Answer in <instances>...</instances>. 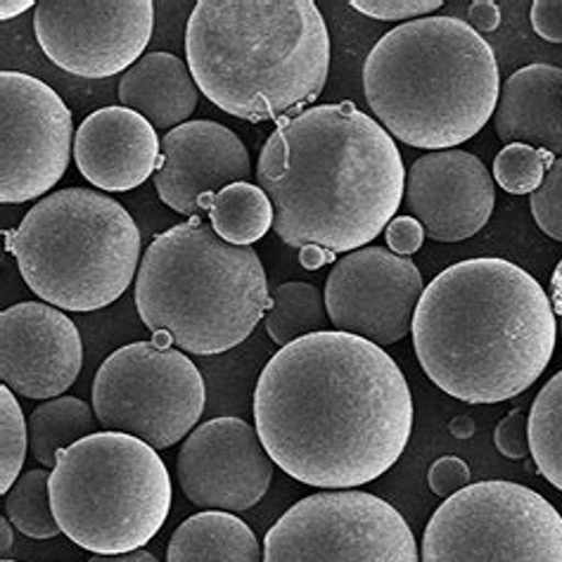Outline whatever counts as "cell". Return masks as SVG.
Masks as SVG:
<instances>
[{"instance_id": "7a4b0ae2", "label": "cell", "mask_w": 562, "mask_h": 562, "mask_svg": "<svg viewBox=\"0 0 562 562\" xmlns=\"http://www.w3.org/2000/svg\"><path fill=\"white\" fill-rule=\"evenodd\" d=\"M257 183L285 245L349 255L392 224L406 169L390 133L353 102H339L280 122L261 147Z\"/></svg>"}, {"instance_id": "e0dca14e", "label": "cell", "mask_w": 562, "mask_h": 562, "mask_svg": "<svg viewBox=\"0 0 562 562\" xmlns=\"http://www.w3.org/2000/svg\"><path fill=\"white\" fill-rule=\"evenodd\" d=\"M404 200L430 240L463 243L492 218L496 186L477 155L453 147L413 161Z\"/></svg>"}, {"instance_id": "cb8c5ba5", "label": "cell", "mask_w": 562, "mask_h": 562, "mask_svg": "<svg viewBox=\"0 0 562 562\" xmlns=\"http://www.w3.org/2000/svg\"><path fill=\"white\" fill-rule=\"evenodd\" d=\"M93 406L77 396H57L34 408L29 418V451L43 468H55L60 451L98 432Z\"/></svg>"}, {"instance_id": "8992f818", "label": "cell", "mask_w": 562, "mask_h": 562, "mask_svg": "<svg viewBox=\"0 0 562 562\" xmlns=\"http://www.w3.org/2000/svg\"><path fill=\"white\" fill-rule=\"evenodd\" d=\"M271 304L255 247L226 243L202 216L157 235L136 276L140 321L198 357L243 345Z\"/></svg>"}, {"instance_id": "f1b7e54d", "label": "cell", "mask_w": 562, "mask_h": 562, "mask_svg": "<svg viewBox=\"0 0 562 562\" xmlns=\"http://www.w3.org/2000/svg\"><path fill=\"white\" fill-rule=\"evenodd\" d=\"M0 492L8 494L22 477V465L29 451V425L14 392L0 387Z\"/></svg>"}, {"instance_id": "1f68e13d", "label": "cell", "mask_w": 562, "mask_h": 562, "mask_svg": "<svg viewBox=\"0 0 562 562\" xmlns=\"http://www.w3.org/2000/svg\"><path fill=\"white\" fill-rule=\"evenodd\" d=\"M494 443L498 453L510 458V461H522V458L529 456V416L525 408H513L496 425Z\"/></svg>"}, {"instance_id": "60d3db41", "label": "cell", "mask_w": 562, "mask_h": 562, "mask_svg": "<svg viewBox=\"0 0 562 562\" xmlns=\"http://www.w3.org/2000/svg\"><path fill=\"white\" fill-rule=\"evenodd\" d=\"M449 432L456 439H470L472 435H475V420H472L470 416H456L449 423Z\"/></svg>"}, {"instance_id": "603a6c76", "label": "cell", "mask_w": 562, "mask_h": 562, "mask_svg": "<svg viewBox=\"0 0 562 562\" xmlns=\"http://www.w3.org/2000/svg\"><path fill=\"white\" fill-rule=\"evenodd\" d=\"M200 210L212 228L235 247H251L273 228V204L255 183H233L216 195H204Z\"/></svg>"}, {"instance_id": "7bdbcfd3", "label": "cell", "mask_w": 562, "mask_h": 562, "mask_svg": "<svg viewBox=\"0 0 562 562\" xmlns=\"http://www.w3.org/2000/svg\"><path fill=\"white\" fill-rule=\"evenodd\" d=\"M0 562H14V560H8V558H3V560H0Z\"/></svg>"}, {"instance_id": "f35d334b", "label": "cell", "mask_w": 562, "mask_h": 562, "mask_svg": "<svg viewBox=\"0 0 562 562\" xmlns=\"http://www.w3.org/2000/svg\"><path fill=\"white\" fill-rule=\"evenodd\" d=\"M88 562H159L150 551H131V553H120V555H95Z\"/></svg>"}, {"instance_id": "ab89813d", "label": "cell", "mask_w": 562, "mask_h": 562, "mask_svg": "<svg viewBox=\"0 0 562 562\" xmlns=\"http://www.w3.org/2000/svg\"><path fill=\"white\" fill-rule=\"evenodd\" d=\"M32 8L36 10L34 0H3V3H0V18H3V20L20 18L22 12L32 10Z\"/></svg>"}, {"instance_id": "9c48e42d", "label": "cell", "mask_w": 562, "mask_h": 562, "mask_svg": "<svg viewBox=\"0 0 562 562\" xmlns=\"http://www.w3.org/2000/svg\"><path fill=\"white\" fill-rule=\"evenodd\" d=\"M420 562H562V515L525 484H468L430 517Z\"/></svg>"}, {"instance_id": "484cf974", "label": "cell", "mask_w": 562, "mask_h": 562, "mask_svg": "<svg viewBox=\"0 0 562 562\" xmlns=\"http://www.w3.org/2000/svg\"><path fill=\"white\" fill-rule=\"evenodd\" d=\"M529 453L541 475L562 492V371L543 384L531 404Z\"/></svg>"}, {"instance_id": "4fadbf2b", "label": "cell", "mask_w": 562, "mask_h": 562, "mask_svg": "<svg viewBox=\"0 0 562 562\" xmlns=\"http://www.w3.org/2000/svg\"><path fill=\"white\" fill-rule=\"evenodd\" d=\"M155 29L150 0H41L34 32L41 50L83 79H108L136 65Z\"/></svg>"}, {"instance_id": "ffe728a7", "label": "cell", "mask_w": 562, "mask_h": 562, "mask_svg": "<svg viewBox=\"0 0 562 562\" xmlns=\"http://www.w3.org/2000/svg\"><path fill=\"white\" fill-rule=\"evenodd\" d=\"M496 136L562 157V69L527 65L501 86L494 112Z\"/></svg>"}, {"instance_id": "4316f807", "label": "cell", "mask_w": 562, "mask_h": 562, "mask_svg": "<svg viewBox=\"0 0 562 562\" xmlns=\"http://www.w3.org/2000/svg\"><path fill=\"white\" fill-rule=\"evenodd\" d=\"M5 517L29 539H55L60 525L50 503V475L46 468L26 470L5 494Z\"/></svg>"}, {"instance_id": "83f0119b", "label": "cell", "mask_w": 562, "mask_h": 562, "mask_svg": "<svg viewBox=\"0 0 562 562\" xmlns=\"http://www.w3.org/2000/svg\"><path fill=\"white\" fill-rule=\"evenodd\" d=\"M553 161L555 155L549 150L522 143L506 145L494 159V183L510 195H531L543 183Z\"/></svg>"}, {"instance_id": "5bb4252c", "label": "cell", "mask_w": 562, "mask_h": 562, "mask_svg": "<svg viewBox=\"0 0 562 562\" xmlns=\"http://www.w3.org/2000/svg\"><path fill=\"white\" fill-rule=\"evenodd\" d=\"M423 292L416 263L368 245L335 261L325 283V308L335 330L390 347L411 333Z\"/></svg>"}, {"instance_id": "3957f363", "label": "cell", "mask_w": 562, "mask_h": 562, "mask_svg": "<svg viewBox=\"0 0 562 562\" xmlns=\"http://www.w3.org/2000/svg\"><path fill=\"white\" fill-rule=\"evenodd\" d=\"M411 335L441 392L465 404H501L549 368L558 321L537 278L513 261L480 257L449 266L425 288Z\"/></svg>"}, {"instance_id": "e575fe53", "label": "cell", "mask_w": 562, "mask_h": 562, "mask_svg": "<svg viewBox=\"0 0 562 562\" xmlns=\"http://www.w3.org/2000/svg\"><path fill=\"white\" fill-rule=\"evenodd\" d=\"M531 26L549 43H562V0H537L531 5Z\"/></svg>"}, {"instance_id": "b9f144b4", "label": "cell", "mask_w": 562, "mask_h": 562, "mask_svg": "<svg viewBox=\"0 0 562 562\" xmlns=\"http://www.w3.org/2000/svg\"><path fill=\"white\" fill-rule=\"evenodd\" d=\"M0 535H3V541H0V551H3V555H8L10 549H12V543H14L12 525H10L8 517H3V520H0Z\"/></svg>"}, {"instance_id": "d4e9b609", "label": "cell", "mask_w": 562, "mask_h": 562, "mask_svg": "<svg viewBox=\"0 0 562 562\" xmlns=\"http://www.w3.org/2000/svg\"><path fill=\"white\" fill-rule=\"evenodd\" d=\"M330 316L325 308V294L308 283H285L273 292V304L266 312V333L278 347H288L297 339L323 333Z\"/></svg>"}, {"instance_id": "4dcf8cb0", "label": "cell", "mask_w": 562, "mask_h": 562, "mask_svg": "<svg viewBox=\"0 0 562 562\" xmlns=\"http://www.w3.org/2000/svg\"><path fill=\"white\" fill-rule=\"evenodd\" d=\"M351 8L384 22H416L439 10L441 0H351Z\"/></svg>"}, {"instance_id": "8d00e7d4", "label": "cell", "mask_w": 562, "mask_h": 562, "mask_svg": "<svg viewBox=\"0 0 562 562\" xmlns=\"http://www.w3.org/2000/svg\"><path fill=\"white\" fill-rule=\"evenodd\" d=\"M300 263L304 266L306 271H316L325 263H335V251L321 249V247H314V245L302 247L300 249Z\"/></svg>"}, {"instance_id": "52a82bcc", "label": "cell", "mask_w": 562, "mask_h": 562, "mask_svg": "<svg viewBox=\"0 0 562 562\" xmlns=\"http://www.w3.org/2000/svg\"><path fill=\"white\" fill-rule=\"evenodd\" d=\"M24 283L63 312L114 304L140 269V231L124 206L91 188H67L36 202L10 235Z\"/></svg>"}, {"instance_id": "5b68a950", "label": "cell", "mask_w": 562, "mask_h": 562, "mask_svg": "<svg viewBox=\"0 0 562 562\" xmlns=\"http://www.w3.org/2000/svg\"><path fill=\"white\" fill-rule=\"evenodd\" d=\"M380 126L420 150H453L492 120L501 77L494 48L458 18H423L384 34L363 65Z\"/></svg>"}, {"instance_id": "ac0fdd59", "label": "cell", "mask_w": 562, "mask_h": 562, "mask_svg": "<svg viewBox=\"0 0 562 562\" xmlns=\"http://www.w3.org/2000/svg\"><path fill=\"white\" fill-rule=\"evenodd\" d=\"M251 161L235 133L210 120L186 122L161 140L155 171L159 200L183 216H200L204 195H216L233 183H247Z\"/></svg>"}, {"instance_id": "8fae6325", "label": "cell", "mask_w": 562, "mask_h": 562, "mask_svg": "<svg viewBox=\"0 0 562 562\" xmlns=\"http://www.w3.org/2000/svg\"><path fill=\"white\" fill-rule=\"evenodd\" d=\"M263 562H420V553L392 503L345 490L312 494L280 515Z\"/></svg>"}, {"instance_id": "30bf717a", "label": "cell", "mask_w": 562, "mask_h": 562, "mask_svg": "<svg viewBox=\"0 0 562 562\" xmlns=\"http://www.w3.org/2000/svg\"><path fill=\"white\" fill-rule=\"evenodd\" d=\"M206 406V384L186 351L133 342L102 361L93 380V411L105 432H124L169 449L195 430Z\"/></svg>"}, {"instance_id": "277c9868", "label": "cell", "mask_w": 562, "mask_h": 562, "mask_svg": "<svg viewBox=\"0 0 562 562\" xmlns=\"http://www.w3.org/2000/svg\"><path fill=\"white\" fill-rule=\"evenodd\" d=\"M186 57L218 110L251 124L283 122L323 93L330 34L314 0H200Z\"/></svg>"}, {"instance_id": "d590c367", "label": "cell", "mask_w": 562, "mask_h": 562, "mask_svg": "<svg viewBox=\"0 0 562 562\" xmlns=\"http://www.w3.org/2000/svg\"><path fill=\"white\" fill-rule=\"evenodd\" d=\"M468 24L482 34H492L501 26V10L494 0H475L468 12Z\"/></svg>"}, {"instance_id": "74e56055", "label": "cell", "mask_w": 562, "mask_h": 562, "mask_svg": "<svg viewBox=\"0 0 562 562\" xmlns=\"http://www.w3.org/2000/svg\"><path fill=\"white\" fill-rule=\"evenodd\" d=\"M551 304H553V314L558 321V330L562 335V259L558 261L553 278H551Z\"/></svg>"}, {"instance_id": "d6986e66", "label": "cell", "mask_w": 562, "mask_h": 562, "mask_svg": "<svg viewBox=\"0 0 562 562\" xmlns=\"http://www.w3.org/2000/svg\"><path fill=\"white\" fill-rule=\"evenodd\" d=\"M161 140L155 126L128 108H102L86 116L74 138L83 179L108 192L143 186L157 171Z\"/></svg>"}, {"instance_id": "7c38bea8", "label": "cell", "mask_w": 562, "mask_h": 562, "mask_svg": "<svg viewBox=\"0 0 562 562\" xmlns=\"http://www.w3.org/2000/svg\"><path fill=\"white\" fill-rule=\"evenodd\" d=\"M0 202H32L60 183L77 136L48 83L24 71L0 74Z\"/></svg>"}, {"instance_id": "6da1fadb", "label": "cell", "mask_w": 562, "mask_h": 562, "mask_svg": "<svg viewBox=\"0 0 562 562\" xmlns=\"http://www.w3.org/2000/svg\"><path fill=\"white\" fill-rule=\"evenodd\" d=\"M255 427L285 475L345 492L375 482L402 458L413 432V396L382 347L323 330L266 363L255 390Z\"/></svg>"}, {"instance_id": "d6a6232c", "label": "cell", "mask_w": 562, "mask_h": 562, "mask_svg": "<svg viewBox=\"0 0 562 562\" xmlns=\"http://www.w3.org/2000/svg\"><path fill=\"white\" fill-rule=\"evenodd\" d=\"M427 484H430L432 494L447 501L449 496L458 494L470 484V468L458 456H443L432 463L430 472H427Z\"/></svg>"}, {"instance_id": "44dd1931", "label": "cell", "mask_w": 562, "mask_h": 562, "mask_svg": "<svg viewBox=\"0 0 562 562\" xmlns=\"http://www.w3.org/2000/svg\"><path fill=\"white\" fill-rule=\"evenodd\" d=\"M120 102L145 116L155 131L169 133L183 126L198 110L200 88L181 57L147 53L120 81Z\"/></svg>"}, {"instance_id": "9a60e30c", "label": "cell", "mask_w": 562, "mask_h": 562, "mask_svg": "<svg viewBox=\"0 0 562 562\" xmlns=\"http://www.w3.org/2000/svg\"><path fill=\"white\" fill-rule=\"evenodd\" d=\"M273 470L257 427L243 418L202 423L176 458V475L192 506L233 515L257 506L269 492Z\"/></svg>"}, {"instance_id": "f546056e", "label": "cell", "mask_w": 562, "mask_h": 562, "mask_svg": "<svg viewBox=\"0 0 562 562\" xmlns=\"http://www.w3.org/2000/svg\"><path fill=\"white\" fill-rule=\"evenodd\" d=\"M531 216L549 238L562 243V157L553 161L537 192H531Z\"/></svg>"}, {"instance_id": "2e32d148", "label": "cell", "mask_w": 562, "mask_h": 562, "mask_svg": "<svg viewBox=\"0 0 562 562\" xmlns=\"http://www.w3.org/2000/svg\"><path fill=\"white\" fill-rule=\"evenodd\" d=\"M81 366V335L63 308L22 302L0 314V378L14 394L50 402L79 380Z\"/></svg>"}, {"instance_id": "836d02e7", "label": "cell", "mask_w": 562, "mask_h": 562, "mask_svg": "<svg viewBox=\"0 0 562 562\" xmlns=\"http://www.w3.org/2000/svg\"><path fill=\"white\" fill-rule=\"evenodd\" d=\"M384 238L396 257H411L423 247L425 228L413 216H394L392 224L384 228Z\"/></svg>"}, {"instance_id": "ba28073f", "label": "cell", "mask_w": 562, "mask_h": 562, "mask_svg": "<svg viewBox=\"0 0 562 562\" xmlns=\"http://www.w3.org/2000/svg\"><path fill=\"white\" fill-rule=\"evenodd\" d=\"M171 475L159 453L124 432H95L60 451L50 503L63 535L95 555L143 549L171 510Z\"/></svg>"}, {"instance_id": "7402d4cb", "label": "cell", "mask_w": 562, "mask_h": 562, "mask_svg": "<svg viewBox=\"0 0 562 562\" xmlns=\"http://www.w3.org/2000/svg\"><path fill=\"white\" fill-rule=\"evenodd\" d=\"M167 562H263V546L240 517L202 510L176 527Z\"/></svg>"}]
</instances>
